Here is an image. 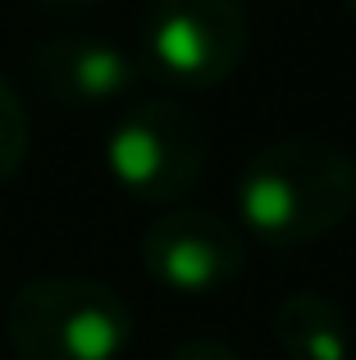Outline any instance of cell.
Here are the masks:
<instances>
[{"instance_id":"cell-1","label":"cell","mask_w":356,"mask_h":360,"mask_svg":"<svg viewBox=\"0 0 356 360\" xmlns=\"http://www.w3.org/2000/svg\"><path fill=\"white\" fill-rule=\"evenodd\" d=\"M233 201L242 224L279 251L320 242L356 210V160L324 137L269 141L247 160Z\"/></svg>"},{"instance_id":"cell-2","label":"cell","mask_w":356,"mask_h":360,"mask_svg":"<svg viewBox=\"0 0 356 360\" xmlns=\"http://www.w3.org/2000/svg\"><path fill=\"white\" fill-rule=\"evenodd\" d=\"M5 338L18 360H119L133 342V310L101 278L46 274L9 297Z\"/></svg>"},{"instance_id":"cell-3","label":"cell","mask_w":356,"mask_h":360,"mask_svg":"<svg viewBox=\"0 0 356 360\" xmlns=\"http://www.w3.org/2000/svg\"><path fill=\"white\" fill-rule=\"evenodd\" d=\"M106 169L128 196L174 205L205 174V128L187 105L151 96L128 105L106 137Z\"/></svg>"},{"instance_id":"cell-4","label":"cell","mask_w":356,"mask_h":360,"mask_svg":"<svg viewBox=\"0 0 356 360\" xmlns=\"http://www.w3.org/2000/svg\"><path fill=\"white\" fill-rule=\"evenodd\" d=\"M247 55V9L238 0H146L142 69L170 87L205 91L238 73Z\"/></svg>"},{"instance_id":"cell-5","label":"cell","mask_w":356,"mask_h":360,"mask_svg":"<svg viewBox=\"0 0 356 360\" xmlns=\"http://www.w3.org/2000/svg\"><path fill=\"white\" fill-rule=\"evenodd\" d=\"M247 246L229 219L210 210H174L142 238V264L160 288L178 297H210L242 274Z\"/></svg>"},{"instance_id":"cell-6","label":"cell","mask_w":356,"mask_h":360,"mask_svg":"<svg viewBox=\"0 0 356 360\" xmlns=\"http://www.w3.org/2000/svg\"><path fill=\"white\" fill-rule=\"evenodd\" d=\"M142 64L96 32H60L32 51V78L64 110H106L137 87Z\"/></svg>"},{"instance_id":"cell-7","label":"cell","mask_w":356,"mask_h":360,"mask_svg":"<svg viewBox=\"0 0 356 360\" xmlns=\"http://www.w3.org/2000/svg\"><path fill=\"white\" fill-rule=\"evenodd\" d=\"M274 338L288 360H352V324L320 292H288L274 310Z\"/></svg>"},{"instance_id":"cell-8","label":"cell","mask_w":356,"mask_h":360,"mask_svg":"<svg viewBox=\"0 0 356 360\" xmlns=\"http://www.w3.org/2000/svg\"><path fill=\"white\" fill-rule=\"evenodd\" d=\"M27 146H32V119H27L18 91L0 78V183H9L23 169Z\"/></svg>"},{"instance_id":"cell-9","label":"cell","mask_w":356,"mask_h":360,"mask_svg":"<svg viewBox=\"0 0 356 360\" xmlns=\"http://www.w3.org/2000/svg\"><path fill=\"white\" fill-rule=\"evenodd\" d=\"M165 360H242V356H238V352H229L224 342H205V338H201V342H183V347H174V352L165 356Z\"/></svg>"},{"instance_id":"cell-10","label":"cell","mask_w":356,"mask_h":360,"mask_svg":"<svg viewBox=\"0 0 356 360\" xmlns=\"http://www.w3.org/2000/svg\"><path fill=\"white\" fill-rule=\"evenodd\" d=\"M42 9H51V14H87V9L106 5V0H37Z\"/></svg>"},{"instance_id":"cell-11","label":"cell","mask_w":356,"mask_h":360,"mask_svg":"<svg viewBox=\"0 0 356 360\" xmlns=\"http://www.w3.org/2000/svg\"><path fill=\"white\" fill-rule=\"evenodd\" d=\"M348 9H352V14H356V0H348Z\"/></svg>"},{"instance_id":"cell-12","label":"cell","mask_w":356,"mask_h":360,"mask_svg":"<svg viewBox=\"0 0 356 360\" xmlns=\"http://www.w3.org/2000/svg\"><path fill=\"white\" fill-rule=\"evenodd\" d=\"M352 360H356V356H352Z\"/></svg>"}]
</instances>
